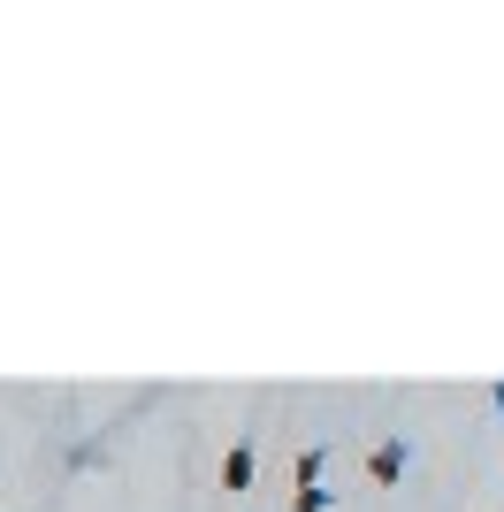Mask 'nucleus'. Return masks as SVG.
<instances>
[{
    "instance_id": "5",
    "label": "nucleus",
    "mask_w": 504,
    "mask_h": 512,
    "mask_svg": "<svg viewBox=\"0 0 504 512\" xmlns=\"http://www.w3.org/2000/svg\"><path fill=\"white\" fill-rule=\"evenodd\" d=\"M489 398H497V413H504V383H497V390H489Z\"/></svg>"
},
{
    "instance_id": "1",
    "label": "nucleus",
    "mask_w": 504,
    "mask_h": 512,
    "mask_svg": "<svg viewBox=\"0 0 504 512\" xmlns=\"http://www.w3.org/2000/svg\"><path fill=\"white\" fill-rule=\"evenodd\" d=\"M405 459H413V444H405V436H390V444H382L375 459H367V474H375V482H398V474H405Z\"/></svg>"
},
{
    "instance_id": "3",
    "label": "nucleus",
    "mask_w": 504,
    "mask_h": 512,
    "mask_svg": "<svg viewBox=\"0 0 504 512\" xmlns=\"http://www.w3.org/2000/svg\"><path fill=\"white\" fill-rule=\"evenodd\" d=\"M321 467H329V451L314 444V451H306V459H298V482H306V490H314V482H321Z\"/></svg>"
},
{
    "instance_id": "4",
    "label": "nucleus",
    "mask_w": 504,
    "mask_h": 512,
    "mask_svg": "<svg viewBox=\"0 0 504 512\" xmlns=\"http://www.w3.org/2000/svg\"><path fill=\"white\" fill-rule=\"evenodd\" d=\"M336 505V490H321V482H314V490H298V512H329Z\"/></svg>"
},
{
    "instance_id": "2",
    "label": "nucleus",
    "mask_w": 504,
    "mask_h": 512,
    "mask_svg": "<svg viewBox=\"0 0 504 512\" xmlns=\"http://www.w3.org/2000/svg\"><path fill=\"white\" fill-rule=\"evenodd\" d=\"M222 482H230V490H245V482H252V444H237L230 459H222Z\"/></svg>"
}]
</instances>
